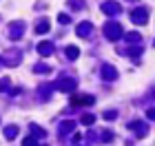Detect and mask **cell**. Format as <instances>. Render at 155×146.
<instances>
[{"instance_id": "cell-1", "label": "cell", "mask_w": 155, "mask_h": 146, "mask_svg": "<svg viewBox=\"0 0 155 146\" xmlns=\"http://www.w3.org/2000/svg\"><path fill=\"white\" fill-rule=\"evenodd\" d=\"M93 102H95L93 95H73V97H71V104H73V106H91Z\"/></svg>"}, {"instance_id": "cell-2", "label": "cell", "mask_w": 155, "mask_h": 146, "mask_svg": "<svg viewBox=\"0 0 155 146\" xmlns=\"http://www.w3.org/2000/svg\"><path fill=\"white\" fill-rule=\"evenodd\" d=\"M104 33H107V38H111V40H115V38L122 36V31H120L117 24H107V27H104Z\"/></svg>"}, {"instance_id": "cell-3", "label": "cell", "mask_w": 155, "mask_h": 146, "mask_svg": "<svg viewBox=\"0 0 155 146\" xmlns=\"http://www.w3.org/2000/svg\"><path fill=\"white\" fill-rule=\"evenodd\" d=\"M131 18H133V22L142 24V22H146V18H149V13H146L144 9H135V11L131 13Z\"/></svg>"}, {"instance_id": "cell-4", "label": "cell", "mask_w": 155, "mask_h": 146, "mask_svg": "<svg viewBox=\"0 0 155 146\" xmlns=\"http://www.w3.org/2000/svg\"><path fill=\"white\" fill-rule=\"evenodd\" d=\"M75 89V80H71V78H64L58 84V91H73Z\"/></svg>"}, {"instance_id": "cell-5", "label": "cell", "mask_w": 155, "mask_h": 146, "mask_svg": "<svg viewBox=\"0 0 155 146\" xmlns=\"http://www.w3.org/2000/svg\"><path fill=\"white\" fill-rule=\"evenodd\" d=\"M102 75H104L107 80H113L115 75H117V71H115L113 67H104V69H102Z\"/></svg>"}, {"instance_id": "cell-6", "label": "cell", "mask_w": 155, "mask_h": 146, "mask_svg": "<svg viewBox=\"0 0 155 146\" xmlns=\"http://www.w3.org/2000/svg\"><path fill=\"white\" fill-rule=\"evenodd\" d=\"M38 51H40L42 55H51L53 49H51V44H49V42H42V44H38Z\"/></svg>"}, {"instance_id": "cell-7", "label": "cell", "mask_w": 155, "mask_h": 146, "mask_svg": "<svg viewBox=\"0 0 155 146\" xmlns=\"http://www.w3.org/2000/svg\"><path fill=\"white\" fill-rule=\"evenodd\" d=\"M16 133H18V128H16V126H7V128H5L7 140H13V137H16Z\"/></svg>"}, {"instance_id": "cell-8", "label": "cell", "mask_w": 155, "mask_h": 146, "mask_svg": "<svg viewBox=\"0 0 155 146\" xmlns=\"http://www.w3.org/2000/svg\"><path fill=\"white\" fill-rule=\"evenodd\" d=\"M89 29H91V24H89V22H82L80 27H78V33H80V36H87Z\"/></svg>"}, {"instance_id": "cell-9", "label": "cell", "mask_w": 155, "mask_h": 146, "mask_svg": "<svg viewBox=\"0 0 155 146\" xmlns=\"http://www.w3.org/2000/svg\"><path fill=\"white\" fill-rule=\"evenodd\" d=\"M78 53H80V51H78L75 47H69V49H67V58H69V60H75Z\"/></svg>"}, {"instance_id": "cell-10", "label": "cell", "mask_w": 155, "mask_h": 146, "mask_svg": "<svg viewBox=\"0 0 155 146\" xmlns=\"http://www.w3.org/2000/svg\"><path fill=\"white\" fill-rule=\"evenodd\" d=\"M38 33H47L49 31V22L47 20H42V22H38V29H36Z\"/></svg>"}, {"instance_id": "cell-11", "label": "cell", "mask_w": 155, "mask_h": 146, "mask_svg": "<svg viewBox=\"0 0 155 146\" xmlns=\"http://www.w3.org/2000/svg\"><path fill=\"white\" fill-rule=\"evenodd\" d=\"M31 131L36 133V137H45L47 133H45V128H40V126H36V124H31Z\"/></svg>"}, {"instance_id": "cell-12", "label": "cell", "mask_w": 155, "mask_h": 146, "mask_svg": "<svg viewBox=\"0 0 155 146\" xmlns=\"http://www.w3.org/2000/svg\"><path fill=\"white\" fill-rule=\"evenodd\" d=\"M71 128H75V122H64V124L60 126L62 133H67V131H71Z\"/></svg>"}, {"instance_id": "cell-13", "label": "cell", "mask_w": 155, "mask_h": 146, "mask_svg": "<svg viewBox=\"0 0 155 146\" xmlns=\"http://www.w3.org/2000/svg\"><path fill=\"white\" fill-rule=\"evenodd\" d=\"M93 120H95L93 115H82V124H87V126H89V124H93Z\"/></svg>"}, {"instance_id": "cell-14", "label": "cell", "mask_w": 155, "mask_h": 146, "mask_svg": "<svg viewBox=\"0 0 155 146\" xmlns=\"http://www.w3.org/2000/svg\"><path fill=\"white\" fill-rule=\"evenodd\" d=\"M22 146H38V144H36V140H33V137H25Z\"/></svg>"}, {"instance_id": "cell-15", "label": "cell", "mask_w": 155, "mask_h": 146, "mask_svg": "<svg viewBox=\"0 0 155 146\" xmlns=\"http://www.w3.org/2000/svg\"><path fill=\"white\" fill-rule=\"evenodd\" d=\"M115 111H107V113H104V120H115Z\"/></svg>"}, {"instance_id": "cell-16", "label": "cell", "mask_w": 155, "mask_h": 146, "mask_svg": "<svg viewBox=\"0 0 155 146\" xmlns=\"http://www.w3.org/2000/svg\"><path fill=\"white\" fill-rule=\"evenodd\" d=\"M7 89H9V80H0V91H7Z\"/></svg>"}, {"instance_id": "cell-17", "label": "cell", "mask_w": 155, "mask_h": 146, "mask_svg": "<svg viewBox=\"0 0 155 146\" xmlns=\"http://www.w3.org/2000/svg\"><path fill=\"white\" fill-rule=\"evenodd\" d=\"M149 117H155V109H151V111H149Z\"/></svg>"}]
</instances>
